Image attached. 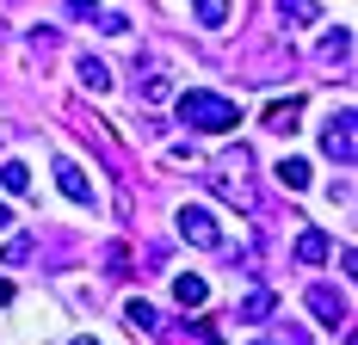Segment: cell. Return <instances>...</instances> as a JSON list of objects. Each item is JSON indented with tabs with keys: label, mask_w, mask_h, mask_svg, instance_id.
I'll return each mask as SVG.
<instances>
[{
	"label": "cell",
	"mask_w": 358,
	"mask_h": 345,
	"mask_svg": "<svg viewBox=\"0 0 358 345\" xmlns=\"http://www.w3.org/2000/svg\"><path fill=\"white\" fill-rule=\"evenodd\" d=\"M173 117L185 124V130H198V136H222V130H235V124H241V105L222 99V93L192 87V93H179V99H173Z\"/></svg>",
	"instance_id": "1"
},
{
	"label": "cell",
	"mask_w": 358,
	"mask_h": 345,
	"mask_svg": "<svg viewBox=\"0 0 358 345\" xmlns=\"http://www.w3.org/2000/svg\"><path fill=\"white\" fill-rule=\"evenodd\" d=\"M241 172H248V148H235V154H229L222 167H210L204 179H210V191H216V198H229V204L253 210V191H248V179H241Z\"/></svg>",
	"instance_id": "2"
},
{
	"label": "cell",
	"mask_w": 358,
	"mask_h": 345,
	"mask_svg": "<svg viewBox=\"0 0 358 345\" xmlns=\"http://www.w3.org/2000/svg\"><path fill=\"white\" fill-rule=\"evenodd\" d=\"M352 124H358L352 111H340V117H334V124L322 130V148H327V161H340V167H352V161H358V130H352Z\"/></svg>",
	"instance_id": "3"
},
{
	"label": "cell",
	"mask_w": 358,
	"mask_h": 345,
	"mask_svg": "<svg viewBox=\"0 0 358 345\" xmlns=\"http://www.w3.org/2000/svg\"><path fill=\"white\" fill-rule=\"evenodd\" d=\"M179 235H185L192 247H210V253L222 247V228H216V216L204 204H185V210H179Z\"/></svg>",
	"instance_id": "4"
},
{
	"label": "cell",
	"mask_w": 358,
	"mask_h": 345,
	"mask_svg": "<svg viewBox=\"0 0 358 345\" xmlns=\"http://www.w3.org/2000/svg\"><path fill=\"white\" fill-rule=\"evenodd\" d=\"M56 191H62L69 204H93V179L74 167V161H62V167H56Z\"/></svg>",
	"instance_id": "5"
},
{
	"label": "cell",
	"mask_w": 358,
	"mask_h": 345,
	"mask_svg": "<svg viewBox=\"0 0 358 345\" xmlns=\"http://www.w3.org/2000/svg\"><path fill=\"white\" fill-rule=\"evenodd\" d=\"M309 309L322 314V327H346V296H334L327 284H315V290H309Z\"/></svg>",
	"instance_id": "6"
},
{
	"label": "cell",
	"mask_w": 358,
	"mask_h": 345,
	"mask_svg": "<svg viewBox=\"0 0 358 345\" xmlns=\"http://www.w3.org/2000/svg\"><path fill=\"white\" fill-rule=\"evenodd\" d=\"M173 302L179 309H204V302H210V284H204L198 272H179L173 277Z\"/></svg>",
	"instance_id": "7"
},
{
	"label": "cell",
	"mask_w": 358,
	"mask_h": 345,
	"mask_svg": "<svg viewBox=\"0 0 358 345\" xmlns=\"http://www.w3.org/2000/svg\"><path fill=\"white\" fill-rule=\"evenodd\" d=\"M303 124V99H278V105H266V130H278V136H290Z\"/></svg>",
	"instance_id": "8"
},
{
	"label": "cell",
	"mask_w": 358,
	"mask_h": 345,
	"mask_svg": "<svg viewBox=\"0 0 358 345\" xmlns=\"http://www.w3.org/2000/svg\"><path fill=\"white\" fill-rule=\"evenodd\" d=\"M74 74H80V87H87V93H106V87H111V68L99 62V56H80Z\"/></svg>",
	"instance_id": "9"
},
{
	"label": "cell",
	"mask_w": 358,
	"mask_h": 345,
	"mask_svg": "<svg viewBox=\"0 0 358 345\" xmlns=\"http://www.w3.org/2000/svg\"><path fill=\"white\" fill-rule=\"evenodd\" d=\"M327 253H334V241H327L322 228H303V241H296V259H303V265H322Z\"/></svg>",
	"instance_id": "10"
},
{
	"label": "cell",
	"mask_w": 358,
	"mask_h": 345,
	"mask_svg": "<svg viewBox=\"0 0 358 345\" xmlns=\"http://www.w3.org/2000/svg\"><path fill=\"white\" fill-rule=\"evenodd\" d=\"M272 309H278V296H272V290H248V302L235 309V321H266Z\"/></svg>",
	"instance_id": "11"
},
{
	"label": "cell",
	"mask_w": 358,
	"mask_h": 345,
	"mask_svg": "<svg viewBox=\"0 0 358 345\" xmlns=\"http://www.w3.org/2000/svg\"><path fill=\"white\" fill-rule=\"evenodd\" d=\"M278 19H290V25H315V19H322V0H278Z\"/></svg>",
	"instance_id": "12"
},
{
	"label": "cell",
	"mask_w": 358,
	"mask_h": 345,
	"mask_svg": "<svg viewBox=\"0 0 358 345\" xmlns=\"http://www.w3.org/2000/svg\"><path fill=\"white\" fill-rule=\"evenodd\" d=\"M192 19L210 25V31H222V25H229V0H192Z\"/></svg>",
	"instance_id": "13"
},
{
	"label": "cell",
	"mask_w": 358,
	"mask_h": 345,
	"mask_svg": "<svg viewBox=\"0 0 358 345\" xmlns=\"http://www.w3.org/2000/svg\"><path fill=\"white\" fill-rule=\"evenodd\" d=\"M278 185H285V191H309V161H296V154L278 161Z\"/></svg>",
	"instance_id": "14"
},
{
	"label": "cell",
	"mask_w": 358,
	"mask_h": 345,
	"mask_svg": "<svg viewBox=\"0 0 358 345\" xmlns=\"http://www.w3.org/2000/svg\"><path fill=\"white\" fill-rule=\"evenodd\" d=\"M0 185H6L13 198H25V191H31V167H25V161H6V167H0Z\"/></svg>",
	"instance_id": "15"
},
{
	"label": "cell",
	"mask_w": 358,
	"mask_h": 345,
	"mask_svg": "<svg viewBox=\"0 0 358 345\" xmlns=\"http://www.w3.org/2000/svg\"><path fill=\"white\" fill-rule=\"evenodd\" d=\"M322 56H327V62H340V56H352V31H346V25H334V31L322 37Z\"/></svg>",
	"instance_id": "16"
},
{
	"label": "cell",
	"mask_w": 358,
	"mask_h": 345,
	"mask_svg": "<svg viewBox=\"0 0 358 345\" xmlns=\"http://www.w3.org/2000/svg\"><path fill=\"white\" fill-rule=\"evenodd\" d=\"M124 321H130L136 333H161V314L148 309V302H130V309H124Z\"/></svg>",
	"instance_id": "17"
},
{
	"label": "cell",
	"mask_w": 358,
	"mask_h": 345,
	"mask_svg": "<svg viewBox=\"0 0 358 345\" xmlns=\"http://www.w3.org/2000/svg\"><path fill=\"white\" fill-rule=\"evenodd\" d=\"M143 99H148V105L173 99V80H167V74H148V80H143Z\"/></svg>",
	"instance_id": "18"
},
{
	"label": "cell",
	"mask_w": 358,
	"mask_h": 345,
	"mask_svg": "<svg viewBox=\"0 0 358 345\" xmlns=\"http://www.w3.org/2000/svg\"><path fill=\"white\" fill-rule=\"evenodd\" d=\"M259 345H303V333H278V339H259Z\"/></svg>",
	"instance_id": "19"
},
{
	"label": "cell",
	"mask_w": 358,
	"mask_h": 345,
	"mask_svg": "<svg viewBox=\"0 0 358 345\" xmlns=\"http://www.w3.org/2000/svg\"><path fill=\"white\" fill-rule=\"evenodd\" d=\"M93 6H99V0H69V13H93Z\"/></svg>",
	"instance_id": "20"
},
{
	"label": "cell",
	"mask_w": 358,
	"mask_h": 345,
	"mask_svg": "<svg viewBox=\"0 0 358 345\" xmlns=\"http://www.w3.org/2000/svg\"><path fill=\"white\" fill-rule=\"evenodd\" d=\"M6 228H13V210H6V204H0V235H6Z\"/></svg>",
	"instance_id": "21"
},
{
	"label": "cell",
	"mask_w": 358,
	"mask_h": 345,
	"mask_svg": "<svg viewBox=\"0 0 358 345\" xmlns=\"http://www.w3.org/2000/svg\"><path fill=\"white\" fill-rule=\"evenodd\" d=\"M69 345H99V339H93V333H80V339H69Z\"/></svg>",
	"instance_id": "22"
}]
</instances>
